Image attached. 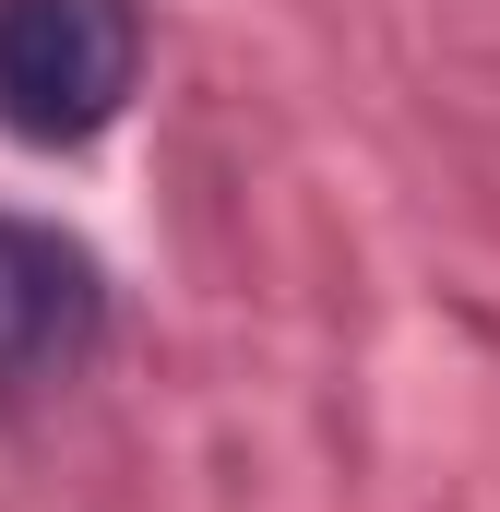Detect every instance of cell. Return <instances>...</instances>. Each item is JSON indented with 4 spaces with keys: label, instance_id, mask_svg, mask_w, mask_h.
I'll list each match as a JSON object with an SVG mask.
<instances>
[{
    "label": "cell",
    "instance_id": "6da1fadb",
    "mask_svg": "<svg viewBox=\"0 0 500 512\" xmlns=\"http://www.w3.org/2000/svg\"><path fill=\"white\" fill-rule=\"evenodd\" d=\"M143 84V0H0V131L96 143Z\"/></svg>",
    "mask_w": 500,
    "mask_h": 512
},
{
    "label": "cell",
    "instance_id": "7a4b0ae2",
    "mask_svg": "<svg viewBox=\"0 0 500 512\" xmlns=\"http://www.w3.org/2000/svg\"><path fill=\"white\" fill-rule=\"evenodd\" d=\"M96 334H108V286H96L84 239H60L36 215H0V405L72 382L96 358Z\"/></svg>",
    "mask_w": 500,
    "mask_h": 512
}]
</instances>
